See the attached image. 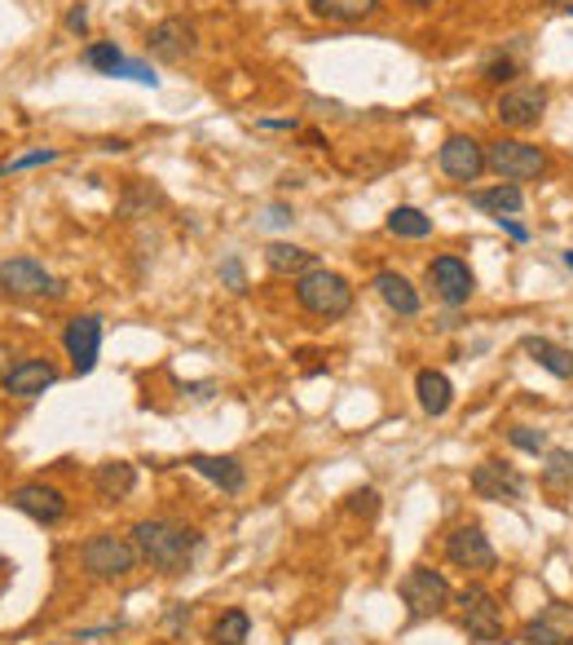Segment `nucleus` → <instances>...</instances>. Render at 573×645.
<instances>
[{"label": "nucleus", "mask_w": 573, "mask_h": 645, "mask_svg": "<svg viewBox=\"0 0 573 645\" xmlns=\"http://www.w3.org/2000/svg\"><path fill=\"white\" fill-rule=\"evenodd\" d=\"M133 544H138L142 562H151L159 575H181V571H190V562H194L199 544H203V535L190 530V526L151 517V521L133 526Z\"/></svg>", "instance_id": "obj_1"}, {"label": "nucleus", "mask_w": 573, "mask_h": 645, "mask_svg": "<svg viewBox=\"0 0 573 645\" xmlns=\"http://www.w3.org/2000/svg\"><path fill=\"white\" fill-rule=\"evenodd\" d=\"M296 301L318 318H344L354 309V288H349L344 274H335L326 266H313V270H305L296 279Z\"/></svg>", "instance_id": "obj_2"}, {"label": "nucleus", "mask_w": 573, "mask_h": 645, "mask_svg": "<svg viewBox=\"0 0 573 645\" xmlns=\"http://www.w3.org/2000/svg\"><path fill=\"white\" fill-rule=\"evenodd\" d=\"M454 601H458V623H464V632H468L473 641L499 645V641L508 636V628H503V606H499V597H494L490 588L468 584Z\"/></svg>", "instance_id": "obj_3"}, {"label": "nucleus", "mask_w": 573, "mask_h": 645, "mask_svg": "<svg viewBox=\"0 0 573 645\" xmlns=\"http://www.w3.org/2000/svg\"><path fill=\"white\" fill-rule=\"evenodd\" d=\"M80 562L93 579H124L129 571H138L142 553L133 540H124V535H93V540H84L80 549Z\"/></svg>", "instance_id": "obj_4"}, {"label": "nucleus", "mask_w": 573, "mask_h": 645, "mask_svg": "<svg viewBox=\"0 0 573 645\" xmlns=\"http://www.w3.org/2000/svg\"><path fill=\"white\" fill-rule=\"evenodd\" d=\"M486 168H494L503 181H534L547 173V155L521 138H499L486 146Z\"/></svg>", "instance_id": "obj_5"}, {"label": "nucleus", "mask_w": 573, "mask_h": 645, "mask_svg": "<svg viewBox=\"0 0 573 645\" xmlns=\"http://www.w3.org/2000/svg\"><path fill=\"white\" fill-rule=\"evenodd\" d=\"M397 593H402L410 619H432V614H441V610L450 606V597H454L450 584H445V575L432 571V566H415V571H406V579L397 584Z\"/></svg>", "instance_id": "obj_6"}, {"label": "nucleus", "mask_w": 573, "mask_h": 645, "mask_svg": "<svg viewBox=\"0 0 573 645\" xmlns=\"http://www.w3.org/2000/svg\"><path fill=\"white\" fill-rule=\"evenodd\" d=\"M0 292L14 301H36V296H58L62 288L36 257H10L0 261Z\"/></svg>", "instance_id": "obj_7"}, {"label": "nucleus", "mask_w": 573, "mask_h": 645, "mask_svg": "<svg viewBox=\"0 0 573 645\" xmlns=\"http://www.w3.org/2000/svg\"><path fill=\"white\" fill-rule=\"evenodd\" d=\"M445 558H450V566L477 571V575L494 571V562H499V553H494V544H490V535H486L481 526H458L450 540H445Z\"/></svg>", "instance_id": "obj_8"}, {"label": "nucleus", "mask_w": 573, "mask_h": 645, "mask_svg": "<svg viewBox=\"0 0 573 645\" xmlns=\"http://www.w3.org/2000/svg\"><path fill=\"white\" fill-rule=\"evenodd\" d=\"M437 164H441V173L450 181H464L468 186V181H477L486 173V146L477 138H468V133H450L441 142V151H437Z\"/></svg>", "instance_id": "obj_9"}, {"label": "nucleus", "mask_w": 573, "mask_h": 645, "mask_svg": "<svg viewBox=\"0 0 573 645\" xmlns=\"http://www.w3.org/2000/svg\"><path fill=\"white\" fill-rule=\"evenodd\" d=\"M499 125L503 129H534L538 120H542V112H547V89L542 84H512L503 97H499Z\"/></svg>", "instance_id": "obj_10"}, {"label": "nucleus", "mask_w": 573, "mask_h": 645, "mask_svg": "<svg viewBox=\"0 0 573 645\" xmlns=\"http://www.w3.org/2000/svg\"><path fill=\"white\" fill-rule=\"evenodd\" d=\"M62 345H67V359L75 363L80 376H88L97 367V354H102V318L97 314H75L62 332Z\"/></svg>", "instance_id": "obj_11"}, {"label": "nucleus", "mask_w": 573, "mask_h": 645, "mask_svg": "<svg viewBox=\"0 0 573 645\" xmlns=\"http://www.w3.org/2000/svg\"><path fill=\"white\" fill-rule=\"evenodd\" d=\"M428 283L432 292L445 301V305H468L473 292H477V279L468 270V261H458V257H437L428 266Z\"/></svg>", "instance_id": "obj_12"}, {"label": "nucleus", "mask_w": 573, "mask_h": 645, "mask_svg": "<svg viewBox=\"0 0 573 645\" xmlns=\"http://www.w3.org/2000/svg\"><path fill=\"white\" fill-rule=\"evenodd\" d=\"M525 645H573V606L569 601H551L547 610H538L525 632H521Z\"/></svg>", "instance_id": "obj_13"}, {"label": "nucleus", "mask_w": 573, "mask_h": 645, "mask_svg": "<svg viewBox=\"0 0 573 645\" xmlns=\"http://www.w3.org/2000/svg\"><path fill=\"white\" fill-rule=\"evenodd\" d=\"M473 491L481 500H494V504H516L521 491H525V478L512 469V465H499V460H481L473 469Z\"/></svg>", "instance_id": "obj_14"}, {"label": "nucleus", "mask_w": 573, "mask_h": 645, "mask_svg": "<svg viewBox=\"0 0 573 645\" xmlns=\"http://www.w3.org/2000/svg\"><path fill=\"white\" fill-rule=\"evenodd\" d=\"M10 504H14L19 513H27L32 521H40V526H53V521L67 517V495H62L58 486H45V482H23V486L10 495Z\"/></svg>", "instance_id": "obj_15"}, {"label": "nucleus", "mask_w": 573, "mask_h": 645, "mask_svg": "<svg viewBox=\"0 0 573 645\" xmlns=\"http://www.w3.org/2000/svg\"><path fill=\"white\" fill-rule=\"evenodd\" d=\"M194 45H199V36H194V27H190L186 19H164V23H155L151 36H146V49H151L159 62H186V58L194 54Z\"/></svg>", "instance_id": "obj_16"}, {"label": "nucleus", "mask_w": 573, "mask_h": 645, "mask_svg": "<svg viewBox=\"0 0 573 645\" xmlns=\"http://www.w3.org/2000/svg\"><path fill=\"white\" fill-rule=\"evenodd\" d=\"M58 380V372H53V363H45V359H23V363H14L10 372H5V394H14V398H40L49 385Z\"/></svg>", "instance_id": "obj_17"}, {"label": "nucleus", "mask_w": 573, "mask_h": 645, "mask_svg": "<svg viewBox=\"0 0 573 645\" xmlns=\"http://www.w3.org/2000/svg\"><path fill=\"white\" fill-rule=\"evenodd\" d=\"M186 465H190L199 478L216 482L225 495H239V491L248 486V469H243L235 456H190Z\"/></svg>", "instance_id": "obj_18"}, {"label": "nucleus", "mask_w": 573, "mask_h": 645, "mask_svg": "<svg viewBox=\"0 0 573 645\" xmlns=\"http://www.w3.org/2000/svg\"><path fill=\"white\" fill-rule=\"evenodd\" d=\"M375 292H380V301H384L393 314H402V318H415V314H419V292L410 288L406 274L380 270V274H375Z\"/></svg>", "instance_id": "obj_19"}, {"label": "nucleus", "mask_w": 573, "mask_h": 645, "mask_svg": "<svg viewBox=\"0 0 573 645\" xmlns=\"http://www.w3.org/2000/svg\"><path fill=\"white\" fill-rule=\"evenodd\" d=\"M521 350H525L542 372H551L556 380H569V376H573V350H564V345L547 341V337H525Z\"/></svg>", "instance_id": "obj_20"}, {"label": "nucleus", "mask_w": 573, "mask_h": 645, "mask_svg": "<svg viewBox=\"0 0 573 645\" xmlns=\"http://www.w3.org/2000/svg\"><path fill=\"white\" fill-rule=\"evenodd\" d=\"M468 199H473V208L490 212V218H516V212L525 208V195H521L516 181H499V186H490V190H473Z\"/></svg>", "instance_id": "obj_21"}, {"label": "nucleus", "mask_w": 573, "mask_h": 645, "mask_svg": "<svg viewBox=\"0 0 573 645\" xmlns=\"http://www.w3.org/2000/svg\"><path fill=\"white\" fill-rule=\"evenodd\" d=\"M415 394H419V407H423L428 415H445L450 402H454L450 376H445V372H432V367H423V372L415 376Z\"/></svg>", "instance_id": "obj_22"}, {"label": "nucleus", "mask_w": 573, "mask_h": 645, "mask_svg": "<svg viewBox=\"0 0 573 645\" xmlns=\"http://www.w3.org/2000/svg\"><path fill=\"white\" fill-rule=\"evenodd\" d=\"M309 10L326 23H362L380 10V0H309Z\"/></svg>", "instance_id": "obj_23"}, {"label": "nucleus", "mask_w": 573, "mask_h": 645, "mask_svg": "<svg viewBox=\"0 0 573 645\" xmlns=\"http://www.w3.org/2000/svg\"><path fill=\"white\" fill-rule=\"evenodd\" d=\"M133 486H138V469L129 460H110V465L97 469V495L102 500H124V495H133Z\"/></svg>", "instance_id": "obj_24"}, {"label": "nucleus", "mask_w": 573, "mask_h": 645, "mask_svg": "<svg viewBox=\"0 0 573 645\" xmlns=\"http://www.w3.org/2000/svg\"><path fill=\"white\" fill-rule=\"evenodd\" d=\"M265 266L274 270V274H305V270H313V253L309 248H296V244H270L265 248Z\"/></svg>", "instance_id": "obj_25"}, {"label": "nucleus", "mask_w": 573, "mask_h": 645, "mask_svg": "<svg viewBox=\"0 0 573 645\" xmlns=\"http://www.w3.org/2000/svg\"><path fill=\"white\" fill-rule=\"evenodd\" d=\"M389 231H393L397 239H428V235H432V218H423L419 208L402 203V208L389 212Z\"/></svg>", "instance_id": "obj_26"}, {"label": "nucleus", "mask_w": 573, "mask_h": 645, "mask_svg": "<svg viewBox=\"0 0 573 645\" xmlns=\"http://www.w3.org/2000/svg\"><path fill=\"white\" fill-rule=\"evenodd\" d=\"M542 486L547 491H573V452H564V447L547 452V460H542Z\"/></svg>", "instance_id": "obj_27"}, {"label": "nucleus", "mask_w": 573, "mask_h": 645, "mask_svg": "<svg viewBox=\"0 0 573 645\" xmlns=\"http://www.w3.org/2000/svg\"><path fill=\"white\" fill-rule=\"evenodd\" d=\"M248 632H252L248 610H225V614L212 623V641H216V645H243Z\"/></svg>", "instance_id": "obj_28"}, {"label": "nucleus", "mask_w": 573, "mask_h": 645, "mask_svg": "<svg viewBox=\"0 0 573 645\" xmlns=\"http://www.w3.org/2000/svg\"><path fill=\"white\" fill-rule=\"evenodd\" d=\"M84 62H88L93 71H106V75H115V71L124 67V54L115 49L110 40H97V45H88V49H84Z\"/></svg>", "instance_id": "obj_29"}, {"label": "nucleus", "mask_w": 573, "mask_h": 645, "mask_svg": "<svg viewBox=\"0 0 573 645\" xmlns=\"http://www.w3.org/2000/svg\"><path fill=\"white\" fill-rule=\"evenodd\" d=\"M481 75H486L490 84H512V80L521 75V62H516L512 54H494V58L481 67Z\"/></svg>", "instance_id": "obj_30"}, {"label": "nucleus", "mask_w": 573, "mask_h": 645, "mask_svg": "<svg viewBox=\"0 0 573 645\" xmlns=\"http://www.w3.org/2000/svg\"><path fill=\"white\" fill-rule=\"evenodd\" d=\"M508 438H512V447H521V452H529V456H538V452H547V438H542V429H529V424H516V429H508Z\"/></svg>", "instance_id": "obj_31"}, {"label": "nucleus", "mask_w": 573, "mask_h": 645, "mask_svg": "<svg viewBox=\"0 0 573 645\" xmlns=\"http://www.w3.org/2000/svg\"><path fill=\"white\" fill-rule=\"evenodd\" d=\"M49 160H58V151H53V146H40V151H32V155H19V160H10V164H5V173L36 168V164H49Z\"/></svg>", "instance_id": "obj_32"}, {"label": "nucleus", "mask_w": 573, "mask_h": 645, "mask_svg": "<svg viewBox=\"0 0 573 645\" xmlns=\"http://www.w3.org/2000/svg\"><path fill=\"white\" fill-rule=\"evenodd\" d=\"M375 508H380V495H375L371 486H362V491L349 495V513H367V517H375Z\"/></svg>", "instance_id": "obj_33"}, {"label": "nucleus", "mask_w": 573, "mask_h": 645, "mask_svg": "<svg viewBox=\"0 0 573 645\" xmlns=\"http://www.w3.org/2000/svg\"><path fill=\"white\" fill-rule=\"evenodd\" d=\"M115 75H129V80H138V84H151V89L159 84V75H155V71L146 67V62H129V58H124V67L115 71Z\"/></svg>", "instance_id": "obj_34"}, {"label": "nucleus", "mask_w": 573, "mask_h": 645, "mask_svg": "<svg viewBox=\"0 0 573 645\" xmlns=\"http://www.w3.org/2000/svg\"><path fill=\"white\" fill-rule=\"evenodd\" d=\"M220 274H225V283L235 288V292H248V283H243V266H239V261H225Z\"/></svg>", "instance_id": "obj_35"}, {"label": "nucleus", "mask_w": 573, "mask_h": 645, "mask_svg": "<svg viewBox=\"0 0 573 645\" xmlns=\"http://www.w3.org/2000/svg\"><path fill=\"white\" fill-rule=\"evenodd\" d=\"M67 32H75V36L88 32V10H84V5H75V10L67 14Z\"/></svg>", "instance_id": "obj_36"}, {"label": "nucleus", "mask_w": 573, "mask_h": 645, "mask_svg": "<svg viewBox=\"0 0 573 645\" xmlns=\"http://www.w3.org/2000/svg\"><path fill=\"white\" fill-rule=\"evenodd\" d=\"M265 226H291V208H287V203H274V208L265 212Z\"/></svg>", "instance_id": "obj_37"}, {"label": "nucleus", "mask_w": 573, "mask_h": 645, "mask_svg": "<svg viewBox=\"0 0 573 645\" xmlns=\"http://www.w3.org/2000/svg\"><path fill=\"white\" fill-rule=\"evenodd\" d=\"M494 222H499V231H508V235H512L516 244H525V239H529V231H525V226H521L516 218H494Z\"/></svg>", "instance_id": "obj_38"}, {"label": "nucleus", "mask_w": 573, "mask_h": 645, "mask_svg": "<svg viewBox=\"0 0 573 645\" xmlns=\"http://www.w3.org/2000/svg\"><path fill=\"white\" fill-rule=\"evenodd\" d=\"M406 5H419V10H428V5H437V0H406Z\"/></svg>", "instance_id": "obj_39"}, {"label": "nucleus", "mask_w": 573, "mask_h": 645, "mask_svg": "<svg viewBox=\"0 0 573 645\" xmlns=\"http://www.w3.org/2000/svg\"><path fill=\"white\" fill-rule=\"evenodd\" d=\"M564 266H569V270H573V248H569V253H564Z\"/></svg>", "instance_id": "obj_40"}, {"label": "nucleus", "mask_w": 573, "mask_h": 645, "mask_svg": "<svg viewBox=\"0 0 573 645\" xmlns=\"http://www.w3.org/2000/svg\"><path fill=\"white\" fill-rule=\"evenodd\" d=\"M560 5H564V0H560Z\"/></svg>", "instance_id": "obj_41"}]
</instances>
